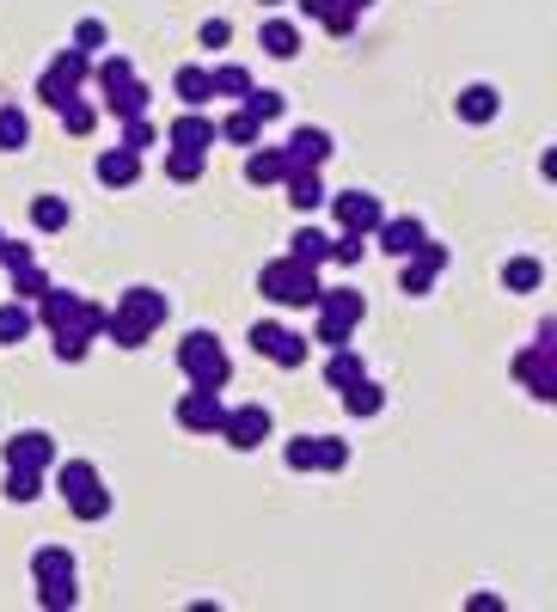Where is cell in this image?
I'll return each instance as SVG.
<instances>
[{"instance_id":"cell-1","label":"cell","mask_w":557,"mask_h":612,"mask_svg":"<svg viewBox=\"0 0 557 612\" xmlns=\"http://www.w3.org/2000/svg\"><path fill=\"white\" fill-rule=\"evenodd\" d=\"M258 288H264V300H276V306H318V270L294 264V257L282 252L258 270Z\"/></svg>"},{"instance_id":"cell-2","label":"cell","mask_w":557,"mask_h":612,"mask_svg":"<svg viewBox=\"0 0 557 612\" xmlns=\"http://www.w3.org/2000/svg\"><path fill=\"white\" fill-rule=\"evenodd\" d=\"M178 368H185V380L202 392H221L227 380H233V361H227V349L214 344L209 331H190L185 344H178Z\"/></svg>"},{"instance_id":"cell-3","label":"cell","mask_w":557,"mask_h":612,"mask_svg":"<svg viewBox=\"0 0 557 612\" xmlns=\"http://www.w3.org/2000/svg\"><path fill=\"white\" fill-rule=\"evenodd\" d=\"M86 81H93V55L62 50V55H55V62L38 74V98H43L50 110H62L67 98H80V86H86Z\"/></svg>"},{"instance_id":"cell-4","label":"cell","mask_w":557,"mask_h":612,"mask_svg":"<svg viewBox=\"0 0 557 612\" xmlns=\"http://www.w3.org/2000/svg\"><path fill=\"white\" fill-rule=\"evenodd\" d=\"M270 429H276V423H270V404H239V411L221 416V429H214V435H221L233 453H258L270 441Z\"/></svg>"},{"instance_id":"cell-5","label":"cell","mask_w":557,"mask_h":612,"mask_svg":"<svg viewBox=\"0 0 557 612\" xmlns=\"http://www.w3.org/2000/svg\"><path fill=\"white\" fill-rule=\"evenodd\" d=\"M337 147H332V129H294L288 141H282V160H288V172H318V166L332 160Z\"/></svg>"},{"instance_id":"cell-6","label":"cell","mask_w":557,"mask_h":612,"mask_svg":"<svg viewBox=\"0 0 557 612\" xmlns=\"http://www.w3.org/2000/svg\"><path fill=\"white\" fill-rule=\"evenodd\" d=\"M332 202V214H337V226H344V233H361V240H368L374 226L386 221V209H380V197H368V190H344V197H325Z\"/></svg>"},{"instance_id":"cell-7","label":"cell","mask_w":557,"mask_h":612,"mask_svg":"<svg viewBox=\"0 0 557 612\" xmlns=\"http://www.w3.org/2000/svg\"><path fill=\"white\" fill-rule=\"evenodd\" d=\"M252 349H258V356H270V361H276V368H301V361H306V337L301 331H288V325H252Z\"/></svg>"},{"instance_id":"cell-8","label":"cell","mask_w":557,"mask_h":612,"mask_svg":"<svg viewBox=\"0 0 557 612\" xmlns=\"http://www.w3.org/2000/svg\"><path fill=\"white\" fill-rule=\"evenodd\" d=\"M368 240H374V245H380V252H386V257H398V264H404V257H411V252H417V245H423V240H429V233H423V221H417V214H386V221H380V226H374Z\"/></svg>"},{"instance_id":"cell-9","label":"cell","mask_w":557,"mask_h":612,"mask_svg":"<svg viewBox=\"0 0 557 612\" xmlns=\"http://www.w3.org/2000/svg\"><path fill=\"white\" fill-rule=\"evenodd\" d=\"M221 416H227L221 392H202V387H190L185 399H178V429H190V435H214V429H221Z\"/></svg>"},{"instance_id":"cell-10","label":"cell","mask_w":557,"mask_h":612,"mask_svg":"<svg viewBox=\"0 0 557 612\" xmlns=\"http://www.w3.org/2000/svg\"><path fill=\"white\" fill-rule=\"evenodd\" d=\"M117 313H123L129 325H141L147 337H154L159 325H166V313H172V300H166L159 288H129V294H117Z\"/></svg>"},{"instance_id":"cell-11","label":"cell","mask_w":557,"mask_h":612,"mask_svg":"<svg viewBox=\"0 0 557 612\" xmlns=\"http://www.w3.org/2000/svg\"><path fill=\"white\" fill-rule=\"evenodd\" d=\"M361 313H368V300H361L356 288H318V319L344 325V331H356Z\"/></svg>"},{"instance_id":"cell-12","label":"cell","mask_w":557,"mask_h":612,"mask_svg":"<svg viewBox=\"0 0 557 612\" xmlns=\"http://www.w3.org/2000/svg\"><path fill=\"white\" fill-rule=\"evenodd\" d=\"M166 147L209 154V147H214V117H202V110H185V117H172V129H166Z\"/></svg>"},{"instance_id":"cell-13","label":"cell","mask_w":557,"mask_h":612,"mask_svg":"<svg viewBox=\"0 0 557 612\" xmlns=\"http://www.w3.org/2000/svg\"><path fill=\"white\" fill-rule=\"evenodd\" d=\"M7 466H55V441L43 435V429H25V435L7 441Z\"/></svg>"},{"instance_id":"cell-14","label":"cell","mask_w":557,"mask_h":612,"mask_svg":"<svg viewBox=\"0 0 557 612\" xmlns=\"http://www.w3.org/2000/svg\"><path fill=\"white\" fill-rule=\"evenodd\" d=\"M98 184H111V190H129L135 178H141V154H129V147H111V154H98Z\"/></svg>"},{"instance_id":"cell-15","label":"cell","mask_w":557,"mask_h":612,"mask_svg":"<svg viewBox=\"0 0 557 612\" xmlns=\"http://www.w3.org/2000/svg\"><path fill=\"white\" fill-rule=\"evenodd\" d=\"M258 43H264V55H276V62H294V55H301V25H294V19H264Z\"/></svg>"},{"instance_id":"cell-16","label":"cell","mask_w":557,"mask_h":612,"mask_svg":"<svg viewBox=\"0 0 557 612\" xmlns=\"http://www.w3.org/2000/svg\"><path fill=\"white\" fill-rule=\"evenodd\" d=\"M74 313H80V294L74 288H55V282H50V288L38 294V319L50 325V331H55V325H74Z\"/></svg>"},{"instance_id":"cell-17","label":"cell","mask_w":557,"mask_h":612,"mask_svg":"<svg viewBox=\"0 0 557 612\" xmlns=\"http://www.w3.org/2000/svg\"><path fill=\"white\" fill-rule=\"evenodd\" d=\"M282 184H288V202H294L301 214H318V209H325V197H332L318 172H288Z\"/></svg>"},{"instance_id":"cell-18","label":"cell","mask_w":557,"mask_h":612,"mask_svg":"<svg viewBox=\"0 0 557 612\" xmlns=\"http://www.w3.org/2000/svg\"><path fill=\"white\" fill-rule=\"evenodd\" d=\"M147 105H154V93H147L141 81H123L117 93L105 98V110H111V117H117V123H129V117H147Z\"/></svg>"},{"instance_id":"cell-19","label":"cell","mask_w":557,"mask_h":612,"mask_svg":"<svg viewBox=\"0 0 557 612\" xmlns=\"http://www.w3.org/2000/svg\"><path fill=\"white\" fill-rule=\"evenodd\" d=\"M245 178H252V184H282V178H288L282 147H252V154H245Z\"/></svg>"},{"instance_id":"cell-20","label":"cell","mask_w":557,"mask_h":612,"mask_svg":"<svg viewBox=\"0 0 557 612\" xmlns=\"http://www.w3.org/2000/svg\"><path fill=\"white\" fill-rule=\"evenodd\" d=\"M496 105H503V98H496V86H465V93L453 98L460 123H491V117H496Z\"/></svg>"},{"instance_id":"cell-21","label":"cell","mask_w":557,"mask_h":612,"mask_svg":"<svg viewBox=\"0 0 557 612\" xmlns=\"http://www.w3.org/2000/svg\"><path fill=\"white\" fill-rule=\"evenodd\" d=\"M31 325H38V313H31L25 300H7V306H0V349L25 344V337H31Z\"/></svg>"},{"instance_id":"cell-22","label":"cell","mask_w":557,"mask_h":612,"mask_svg":"<svg viewBox=\"0 0 557 612\" xmlns=\"http://www.w3.org/2000/svg\"><path fill=\"white\" fill-rule=\"evenodd\" d=\"M258 135H264V123L252 110H233V117L214 123V141H233V147H258Z\"/></svg>"},{"instance_id":"cell-23","label":"cell","mask_w":557,"mask_h":612,"mask_svg":"<svg viewBox=\"0 0 557 612\" xmlns=\"http://www.w3.org/2000/svg\"><path fill=\"white\" fill-rule=\"evenodd\" d=\"M93 484H105L93 460H62V466H55V490L62 496H80V490H93Z\"/></svg>"},{"instance_id":"cell-24","label":"cell","mask_w":557,"mask_h":612,"mask_svg":"<svg viewBox=\"0 0 557 612\" xmlns=\"http://www.w3.org/2000/svg\"><path fill=\"white\" fill-rule=\"evenodd\" d=\"M380 404H386V392L374 387L368 373H361V380H349V387H344V411H349V416H380Z\"/></svg>"},{"instance_id":"cell-25","label":"cell","mask_w":557,"mask_h":612,"mask_svg":"<svg viewBox=\"0 0 557 612\" xmlns=\"http://www.w3.org/2000/svg\"><path fill=\"white\" fill-rule=\"evenodd\" d=\"M288 257L294 264H325V257H332V240H325V233H318V226H301V233H294L288 240Z\"/></svg>"},{"instance_id":"cell-26","label":"cell","mask_w":557,"mask_h":612,"mask_svg":"<svg viewBox=\"0 0 557 612\" xmlns=\"http://www.w3.org/2000/svg\"><path fill=\"white\" fill-rule=\"evenodd\" d=\"M172 93L185 98V110H202L209 105V67H178V81H172Z\"/></svg>"},{"instance_id":"cell-27","label":"cell","mask_w":557,"mask_h":612,"mask_svg":"<svg viewBox=\"0 0 557 612\" xmlns=\"http://www.w3.org/2000/svg\"><path fill=\"white\" fill-rule=\"evenodd\" d=\"M67 221H74L67 197H38V202H31V226H38V233H62Z\"/></svg>"},{"instance_id":"cell-28","label":"cell","mask_w":557,"mask_h":612,"mask_svg":"<svg viewBox=\"0 0 557 612\" xmlns=\"http://www.w3.org/2000/svg\"><path fill=\"white\" fill-rule=\"evenodd\" d=\"M209 93H214V98H245V93H252V74H245L239 62L209 67Z\"/></svg>"},{"instance_id":"cell-29","label":"cell","mask_w":557,"mask_h":612,"mask_svg":"<svg viewBox=\"0 0 557 612\" xmlns=\"http://www.w3.org/2000/svg\"><path fill=\"white\" fill-rule=\"evenodd\" d=\"M38 496H43L38 466H7V503H38Z\"/></svg>"},{"instance_id":"cell-30","label":"cell","mask_w":557,"mask_h":612,"mask_svg":"<svg viewBox=\"0 0 557 612\" xmlns=\"http://www.w3.org/2000/svg\"><path fill=\"white\" fill-rule=\"evenodd\" d=\"M31 141V123L19 105H0V154H19V147Z\"/></svg>"},{"instance_id":"cell-31","label":"cell","mask_w":557,"mask_h":612,"mask_svg":"<svg viewBox=\"0 0 557 612\" xmlns=\"http://www.w3.org/2000/svg\"><path fill=\"white\" fill-rule=\"evenodd\" d=\"M202 160H209V154H190V147H166V178H172V184H197V178H202Z\"/></svg>"},{"instance_id":"cell-32","label":"cell","mask_w":557,"mask_h":612,"mask_svg":"<svg viewBox=\"0 0 557 612\" xmlns=\"http://www.w3.org/2000/svg\"><path fill=\"white\" fill-rule=\"evenodd\" d=\"M361 373H368V368H361V356H356V349H332V361H325V380H332V387L337 392H344L349 387V380H361Z\"/></svg>"},{"instance_id":"cell-33","label":"cell","mask_w":557,"mask_h":612,"mask_svg":"<svg viewBox=\"0 0 557 612\" xmlns=\"http://www.w3.org/2000/svg\"><path fill=\"white\" fill-rule=\"evenodd\" d=\"M344 466H349V441L313 435V472H344Z\"/></svg>"},{"instance_id":"cell-34","label":"cell","mask_w":557,"mask_h":612,"mask_svg":"<svg viewBox=\"0 0 557 612\" xmlns=\"http://www.w3.org/2000/svg\"><path fill=\"white\" fill-rule=\"evenodd\" d=\"M239 110H252L258 123H276L282 110H288V98H282V93H270V86H252V93L239 98Z\"/></svg>"},{"instance_id":"cell-35","label":"cell","mask_w":557,"mask_h":612,"mask_svg":"<svg viewBox=\"0 0 557 612\" xmlns=\"http://www.w3.org/2000/svg\"><path fill=\"white\" fill-rule=\"evenodd\" d=\"M67 508H74V520H105L111 515V490H105V484H93V490L67 496Z\"/></svg>"},{"instance_id":"cell-36","label":"cell","mask_w":557,"mask_h":612,"mask_svg":"<svg viewBox=\"0 0 557 612\" xmlns=\"http://www.w3.org/2000/svg\"><path fill=\"white\" fill-rule=\"evenodd\" d=\"M98 337H111V344H117V349H141V344H147V331H141V325H129V319H123V313H105V325H98Z\"/></svg>"},{"instance_id":"cell-37","label":"cell","mask_w":557,"mask_h":612,"mask_svg":"<svg viewBox=\"0 0 557 612\" xmlns=\"http://www.w3.org/2000/svg\"><path fill=\"white\" fill-rule=\"evenodd\" d=\"M31 576H38V582H55V576H74V558H67L62 546H43L38 558H31Z\"/></svg>"},{"instance_id":"cell-38","label":"cell","mask_w":557,"mask_h":612,"mask_svg":"<svg viewBox=\"0 0 557 612\" xmlns=\"http://www.w3.org/2000/svg\"><path fill=\"white\" fill-rule=\"evenodd\" d=\"M503 282H508L515 294H533V288L545 282V264H539V257H515V264L503 270Z\"/></svg>"},{"instance_id":"cell-39","label":"cell","mask_w":557,"mask_h":612,"mask_svg":"<svg viewBox=\"0 0 557 612\" xmlns=\"http://www.w3.org/2000/svg\"><path fill=\"white\" fill-rule=\"evenodd\" d=\"M38 600H43V606H50V612H67V606H74V600H80L74 576H55V582H38Z\"/></svg>"},{"instance_id":"cell-40","label":"cell","mask_w":557,"mask_h":612,"mask_svg":"<svg viewBox=\"0 0 557 612\" xmlns=\"http://www.w3.org/2000/svg\"><path fill=\"white\" fill-rule=\"evenodd\" d=\"M86 349H93V337H86V331L55 325V356H62V361H86Z\"/></svg>"},{"instance_id":"cell-41","label":"cell","mask_w":557,"mask_h":612,"mask_svg":"<svg viewBox=\"0 0 557 612\" xmlns=\"http://www.w3.org/2000/svg\"><path fill=\"white\" fill-rule=\"evenodd\" d=\"M55 117H62V129H67V135H93L98 110H93V105H80V98H67V105L55 110Z\"/></svg>"},{"instance_id":"cell-42","label":"cell","mask_w":557,"mask_h":612,"mask_svg":"<svg viewBox=\"0 0 557 612\" xmlns=\"http://www.w3.org/2000/svg\"><path fill=\"white\" fill-rule=\"evenodd\" d=\"M117 147H129V154H147V147H159L154 123H147V117H129V123H123V141H117Z\"/></svg>"},{"instance_id":"cell-43","label":"cell","mask_w":557,"mask_h":612,"mask_svg":"<svg viewBox=\"0 0 557 612\" xmlns=\"http://www.w3.org/2000/svg\"><path fill=\"white\" fill-rule=\"evenodd\" d=\"M123 81H135V62H129V55H105V62H98V86L117 93Z\"/></svg>"},{"instance_id":"cell-44","label":"cell","mask_w":557,"mask_h":612,"mask_svg":"<svg viewBox=\"0 0 557 612\" xmlns=\"http://www.w3.org/2000/svg\"><path fill=\"white\" fill-rule=\"evenodd\" d=\"M43 288H50V276H43V270H38V264H25V270H13V294H19V300H25V306H31V300H38V294H43Z\"/></svg>"},{"instance_id":"cell-45","label":"cell","mask_w":557,"mask_h":612,"mask_svg":"<svg viewBox=\"0 0 557 612\" xmlns=\"http://www.w3.org/2000/svg\"><path fill=\"white\" fill-rule=\"evenodd\" d=\"M429 282H435V270H423L417 257H404V270H398V288H404V294H429Z\"/></svg>"},{"instance_id":"cell-46","label":"cell","mask_w":557,"mask_h":612,"mask_svg":"<svg viewBox=\"0 0 557 612\" xmlns=\"http://www.w3.org/2000/svg\"><path fill=\"white\" fill-rule=\"evenodd\" d=\"M282 466H288V472H313V435H294L288 447H282Z\"/></svg>"},{"instance_id":"cell-47","label":"cell","mask_w":557,"mask_h":612,"mask_svg":"<svg viewBox=\"0 0 557 612\" xmlns=\"http://www.w3.org/2000/svg\"><path fill=\"white\" fill-rule=\"evenodd\" d=\"M74 50H80V55L105 50V25H98V19H80V25H74Z\"/></svg>"},{"instance_id":"cell-48","label":"cell","mask_w":557,"mask_h":612,"mask_svg":"<svg viewBox=\"0 0 557 612\" xmlns=\"http://www.w3.org/2000/svg\"><path fill=\"white\" fill-rule=\"evenodd\" d=\"M356 19H361V13H349V7H332V13L318 19V25L332 31V38H349V31H356Z\"/></svg>"},{"instance_id":"cell-49","label":"cell","mask_w":557,"mask_h":612,"mask_svg":"<svg viewBox=\"0 0 557 612\" xmlns=\"http://www.w3.org/2000/svg\"><path fill=\"white\" fill-rule=\"evenodd\" d=\"M332 257H337V264H361V233H337Z\"/></svg>"},{"instance_id":"cell-50","label":"cell","mask_w":557,"mask_h":612,"mask_svg":"<svg viewBox=\"0 0 557 612\" xmlns=\"http://www.w3.org/2000/svg\"><path fill=\"white\" fill-rule=\"evenodd\" d=\"M411 257H417V264H423V270H435V276H441V270H448V245H435V240H423Z\"/></svg>"},{"instance_id":"cell-51","label":"cell","mask_w":557,"mask_h":612,"mask_svg":"<svg viewBox=\"0 0 557 612\" xmlns=\"http://www.w3.org/2000/svg\"><path fill=\"white\" fill-rule=\"evenodd\" d=\"M227 43H233V25H227V19H209V25H202V50H227Z\"/></svg>"},{"instance_id":"cell-52","label":"cell","mask_w":557,"mask_h":612,"mask_svg":"<svg viewBox=\"0 0 557 612\" xmlns=\"http://www.w3.org/2000/svg\"><path fill=\"white\" fill-rule=\"evenodd\" d=\"M0 264H7V270H25V264H38V257H31V245H13V240H0Z\"/></svg>"},{"instance_id":"cell-53","label":"cell","mask_w":557,"mask_h":612,"mask_svg":"<svg viewBox=\"0 0 557 612\" xmlns=\"http://www.w3.org/2000/svg\"><path fill=\"white\" fill-rule=\"evenodd\" d=\"M318 344H325V349H344L349 331H344V325H332V319H318Z\"/></svg>"},{"instance_id":"cell-54","label":"cell","mask_w":557,"mask_h":612,"mask_svg":"<svg viewBox=\"0 0 557 612\" xmlns=\"http://www.w3.org/2000/svg\"><path fill=\"white\" fill-rule=\"evenodd\" d=\"M294 7H301V19H325L332 7H344V0H294Z\"/></svg>"},{"instance_id":"cell-55","label":"cell","mask_w":557,"mask_h":612,"mask_svg":"<svg viewBox=\"0 0 557 612\" xmlns=\"http://www.w3.org/2000/svg\"><path fill=\"white\" fill-rule=\"evenodd\" d=\"M344 7H349V13H368V7H374V0H344Z\"/></svg>"},{"instance_id":"cell-56","label":"cell","mask_w":557,"mask_h":612,"mask_svg":"<svg viewBox=\"0 0 557 612\" xmlns=\"http://www.w3.org/2000/svg\"><path fill=\"white\" fill-rule=\"evenodd\" d=\"M0 240H7V233H0Z\"/></svg>"}]
</instances>
